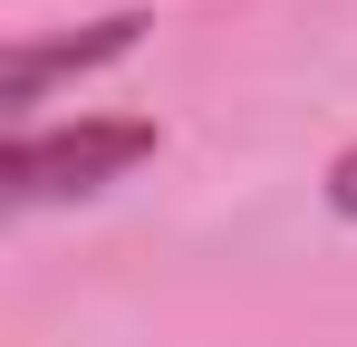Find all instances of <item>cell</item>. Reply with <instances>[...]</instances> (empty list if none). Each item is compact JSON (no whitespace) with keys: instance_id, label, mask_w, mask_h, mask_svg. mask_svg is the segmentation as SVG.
Returning <instances> with one entry per match:
<instances>
[{"instance_id":"obj_2","label":"cell","mask_w":357,"mask_h":347,"mask_svg":"<svg viewBox=\"0 0 357 347\" xmlns=\"http://www.w3.org/2000/svg\"><path fill=\"white\" fill-rule=\"evenodd\" d=\"M155 20L145 10H116V20H87L77 39H10V68H0V107H10V125H29V107H49V77H87V68H107V58H126L135 39H145Z\"/></svg>"},{"instance_id":"obj_3","label":"cell","mask_w":357,"mask_h":347,"mask_svg":"<svg viewBox=\"0 0 357 347\" xmlns=\"http://www.w3.org/2000/svg\"><path fill=\"white\" fill-rule=\"evenodd\" d=\"M319 193H328V213H338V222H357V145H338V155H328Z\"/></svg>"},{"instance_id":"obj_1","label":"cell","mask_w":357,"mask_h":347,"mask_svg":"<svg viewBox=\"0 0 357 347\" xmlns=\"http://www.w3.org/2000/svg\"><path fill=\"white\" fill-rule=\"evenodd\" d=\"M165 155V125L155 116H68V125H10V213H49V203H87L126 183L135 164Z\"/></svg>"}]
</instances>
